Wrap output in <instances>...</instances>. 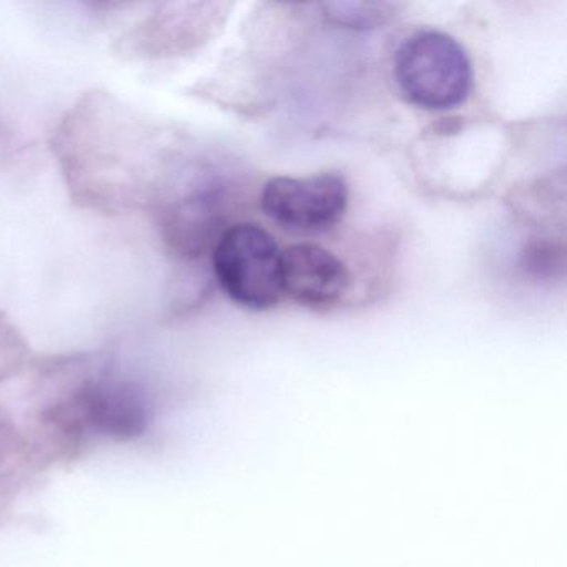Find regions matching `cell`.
I'll list each match as a JSON object with an SVG mask.
<instances>
[{"label": "cell", "mask_w": 567, "mask_h": 567, "mask_svg": "<svg viewBox=\"0 0 567 567\" xmlns=\"http://www.w3.org/2000/svg\"><path fill=\"white\" fill-rule=\"evenodd\" d=\"M394 78L411 104L424 111H450L470 97L473 65L456 39L440 31H421L398 49Z\"/></svg>", "instance_id": "cell-1"}, {"label": "cell", "mask_w": 567, "mask_h": 567, "mask_svg": "<svg viewBox=\"0 0 567 567\" xmlns=\"http://www.w3.org/2000/svg\"><path fill=\"white\" fill-rule=\"evenodd\" d=\"M214 270L225 293L250 310H268L284 295L280 248L258 225L238 224L221 235Z\"/></svg>", "instance_id": "cell-2"}, {"label": "cell", "mask_w": 567, "mask_h": 567, "mask_svg": "<svg viewBox=\"0 0 567 567\" xmlns=\"http://www.w3.org/2000/svg\"><path fill=\"white\" fill-rule=\"evenodd\" d=\"M265 215L295 234H321L343 218L348 187L333 174L315 177H275L261 192Z\"/></svg>", "instance_id": "cell-3"}, {"label": "cell", "mask_w": 567, "mask_h": 567, "mask_svg": "<svg viewBox=\"0 0 567 567\" xmlns=\"http://www.w3.org/2000/svg\"><path fill=\"white\" fill-rule=\"evenodd\" d=\"M284 293L317 310H327L343 300L351 277L340 258L318 245H293L281 254Z\"/></svg>", "instance_id": "cell-4"}, {"label": "cell", "mask_w": 567, "mask_h": 567, "mask_svg": "<svg viewBox=\"0 0 567 567\" xmlns=\"http://www.w3.org/2000/svg\"><path fill=\"white\" fill-rule=\"evenodd\" d=\"M84 408L89 423L111 436L134 437L147 427V410L132 391L121 388L91 391Z\"/></svg>", "instance_id": "cell-5"}]
</instances>
